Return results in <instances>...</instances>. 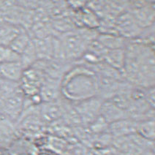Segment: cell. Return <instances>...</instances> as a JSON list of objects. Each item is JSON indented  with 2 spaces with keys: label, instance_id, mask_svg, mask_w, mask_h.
Listing matches in <instances>:
<instances>
[{
  "label": "cell",
  "instance_id": "6da1fadb",
  "mask_svg": "<svg viewBox=\"0 0 155 155\" xmlns=\"http://www.w3.org/2000/svg\"><path fill=\"white\" fill-rule=\"evenodd\" d=\"M78 74L65 76L61 81V93L68 101L75 103L97 96V76L88 67L77 68Z\"/></svg>",
  "mask_w": 155,
  "mask_h": 155
},
{
  "label": "cell",
  "instance_id": "7a4b0ae2",
  "mask_svg": "<svg viewBox=\"0 0 155 155\" xmlns=\"http://www.w3.org/2000/svg\"><path fill=\"white\" fill-rule=\"evenodd\" d=\"M59 38L62 49L63 59L71 63L82 59L91 43L84 38L79 28L63 33Z\"/></svg>",
  "mask_w": 155,
  "mask_h": 155
},
{
  "label": "cell",
  "instance_id": "3957f363",
  "mask_svg": "<svg viewBox=\"0 0 155 155\" xmlns=\"http://www.w3.org/2000/svg\"><path fill=\"white\" fill-rule=\"evenodd\" d=\"M103 101L100 97L94 96L75 103L73 106L81 122L91 124L100 116V109Z\"/></svg>",
  "mask_w": 155,
  "mask_h": 155
},
{
  "label": "cell",
  "instance_id": "277c9868",
  "mask_svg": "<svg viewBox=\"0 0 155 155\" xmlns=\"http://www.w3.org/2000/svg\"><path fill=\"white\" fill-rule=\"evenodd\" d=\"M114 26L117 34L128 40L138 38L143 30L132 14L127 10L116 18Z\"/></svg>",
  "mask_w": 155,
  "mask_h": 155
},
{
  "label": "cell",
  "instance_id": "5b68a950",
  "mask_svg": "<svg viewBox=\"0 0 155 155\" xmlns=\"http://www.w3.org/2000/svg\"><path fill=\"white\" fill-rule=\"evenodd\" d=\"M129 12L132 14L137 24L142 29L154 25V8L146 2H134L128 5Z\"/></svg>",
  "mask_w": 155,
  "mask_h": 155
},
{
  "label": "cell",
  "instance_id": "8992f818",
  "mask_svg": "<svg viewBox=\"0 0 155 155\" xmlns=\"http://www.w3.org/2000/svg\"><path fill=\"white\" fill-rule=\"evenodd\" d=\"M24 102L22 93L18 91H15L7 97L2 106L5 117L10 121H15L18 119L24 108Z\"/></svg>",
  "mask_w": 155,
  "mask_h": 155
},
{
  "label": "cell",
  "instance_id": "52a82bcc",
  "mask_svg": "<svg viewBox=\"0 0 155 155\" xmlns=\"http://www.w3.org/2000/svg\"><path fill=\"white\" fill-rule=\"evenodd\" d=\"M39 95L43 103L59 100L61 96V80L45 77L40 86Z\"/></svg>",
  "mask_w": 155,
  "mask_h": 155
},
{
  "label": "cell",
  "instance_id": "ba28073f",
  "mask_svg": "<svg viewBox=\"0 0 155 155\" xmlns=\"http://www.w3.org/2000/svg\"><path fill=\"white\" fill-rule=\"evenodd\" d=\"M100 116L108 123L111 124L121 119L129 118L127 112L114 104L111 100H104L100 109Z\"/></svg>",
  "mask_w": 155,
  "mask_h": 155
},
{
  "label": "cell",
  "instance_id": "9c48e42d",
  "mask_svg": "<svg viewBox=\"0 0 155 155\" xmlns=\"http://www.w3.org/2000/svg\"><path fill=\"white\" fill-rule=\"evenodd\" d=\"M136 121L127 118L108 124V129L113 136L118 138L128 137L136 133Z\"/></svg>",
  "mask_w": 155,
  "mask_h": 155
},
{
  "label": "cell",
  "instance_id": "30bf717a",
  "mask_svg": "<svg viewBox=\"0 0 155 155\" xmlns=\"http://www.w3.org/2000/svg\"><path fill=\"white\" fill-rule=\"evenodd\" d=\"M59 100L60 99L54 102L43 103L40 113L43 120L51 122L57 120L64 115L65 102Z\"/></svg>",
  "mask_w": 155,
  "mask_h": 155
},
{
  "label": "cell",
  "instance_id": "8fae6325",
  "mask_svg": "<svg viewBox=\"0 0 155 155\" xmlns=\"http://www.w3.org/2000/svg\"><path fill=\"white\" fill-rule=\"evenodd\" d=\"M24 69L21 61L0 64V78L13 83L21 80Z\"/></svg>",
  "mask_w": 155,
  "mask_h": 155
},
{
  "label": "cell",
  "instance_id": "7c38bea8",
  "mask_svg": "<svg viewBox=\"0 0 155 155\" xmlns=\"http://www.w3.org/2000/svg\"><path fill=\"white\" fill-rule=\"evenodd\" d=\"M38 60H49L54 58V36L32 39Z\"/></svg>",
  "mask_w": 155,
  "mask_h": 155
},
{
  "label": "cell",
  "instance_id": "4fadbf2b",
  "mask_svg": "<svg viewBox=\"0 0 155 155\" xmlns=\"http://www.w3.org/2000/svg\"><path fill=\"white\" fill-rule=\"evenodd\" d=\"M24 29L21 25L11 23L0 25V46H10Z\"/></svg>",
  "mask_w": 155,
  "mask_h": 155
},
{
  "label": "cell",
  "instance_id": "5bb4252c",
  "mask_svg": "<svg viewBox=\"0 0 155 155\" xmlns=\"http://www.w3.org/2000/svg\"><path fill=\"white\" fill-rule=\"evenodd\" d=\"M97 40L108 50L124 49L129 43V40L117 34L100 33Z\"/></svg>",
  "mask_w": 155,
  "mask_h": 155
},
{
  "label": "cell",
  "instance_id": "9a60e30c",
  "mask_svg": "<svg viewBox=\"0 0 155 155\" xmlns=\"http://www.w3.org/2000/svg\"><path fill=\"white\" fill-rule=\"evenodd\" d=\"M125 59H126L125 48L108 50L104 57V61L107 64L120 72L122 71L124 67Z\"/></svg>",
  "mask_w": 155,
  "mask_h": 155
},
{
  "label": "cell",
  "instance_id": "2e32d148",
  "mask_svg": "<svg viewBox=\"0 0 155 155\" xmlns=\"http://www.w3.org/2000/svg\"><path fill=\"white\" fill-rule=\"evenodd\" d=\"M136 133L148 140L154 141L155 138L154 119L137 122Z\"/></svg>",
  "mask_w": 155,
  "mask_h": 155
},
{
  "label": "cell",
  "instance_id": "e0dca14e",
  "mask_svg": "<svg viewBox=\"0 0 155 155\" xmlns=\"http://www.w3.org/2000/svg\"><path fill=\"white\" fill-rule=\"evenodd\" d=\"M31 40H32V38L26 29H24L20 35H18L17 38L10 45V47L21 56V54L26 50V48L29 46Z\"/></svg>",
  "mask_w": 155,
  "mask_h": 155
},
{
  "label": "cell",
  "instance_id": "ac0fdd59",
  "mask_svg": "<svg viewBox=\"0 0 155 155\" xmlns=\"http://www.w3.org/2000/svg\"><path fill=\"white\" fill-rule=\"evenodd\" d=\"M38 61L32 40L26 48V49L21 54L20 61L24 70L31 68Z\"/></svg>",
  "mask_w": 155,
  "mask_h": 155
},
{
  "label": "cell",
  "instance_id": "d6986e66",
  "mask_svg": "<svg viewBox=\"0 0 155 155\" xmlns=\"http://www.w3.org/2000/svg\"><path fill=\"white\" fill-rule=\"evenodd\" d=\"M21 56L10 46H0V64L20 61Z\"/></svg>",
  "mask_w": 155,
  "mask_h": 155
},
{
  "label": "cell",
  "instance_id": "ffe728a7",
  "mask_svg": "<svg viewBox=\"0 0 155 155\" xmlns=\"http://www.w3.org/2000/svg\"><path fill=\"white\" fill-rule=\"evenodd\" d=\"M144 95H145V100L147 103L150 105L151 108L154 109V86L145 89Z\"/></svg>",
  "mask_w": 155,
  "mask_h": 155
},
{
  "label": "cell",
  "instance_id": "44dd1931",
  "mask_svg": "<svg viewBox=\"0 0 155 155\" xmlns=\"http://www.w3.org/2000/svg\"><path fill=\"white\" fill-rule=\"evenodd\" d=\"M140 155H154V154L153 150H147L143 151L142 154Z\"/></svg>",
  "mask_w": 155,
  "mask_h": 155
}]
</instances>
